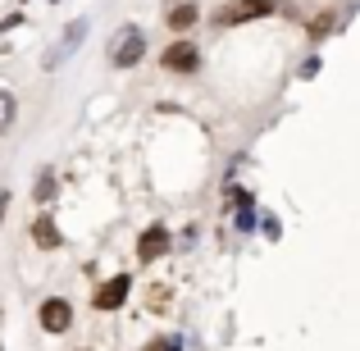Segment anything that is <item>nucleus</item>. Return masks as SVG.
Masks as SVG:
<instances>
[{
    "label": "nucleus",
    "instance_id": "nucleus-1",
    "mask_svg": "<svg viewBox=\"0 0 360 351\" xmlns=\"http://www.w3.org/2000/svg\"><path fill=\"white\" fill-rule=\"evenodd\" d=\"M141 55H146V32L141 27H119V37L110 42V60H115V69H137Z\"/></svg>",
    "mask_w": 360,
    "mask_h": 351
},
{
    "label": "nucleus",
    "instance_id": "nucleus-2",
    "mask_svg": "<svg viewBox=\"0 0 360 351\" xmlns=\"http://www.w3.org/2000/svg\"><path fill=\"white\" fill-rule=\"evenodd\" d=\"M274 14V0H229V5L214 9V27H238V23H251V18H264Z\"/></svg>",
    "mask_w": 360,
    "mask_h": 351
},
{
    "label": "nucleus",
    "instance_id": "nucleus-3",
    "mask_svg": "<svg viewBox=\"0 0 360 351\" xmlns=\"http://www.w3.org/2000/svg\"><path fill=\"white\" fill-rule=\"evenodd\" d=\"M82 42H87V18H73V23L64 27V37H60V42L51 46V51H46V69H60V64L69 60V55L78 51Z\"/></svg>",
    "mask_w": 360,
    "mask_h": 351
},
{
    "label": "nucleus",
    "instance_id": "nucleus-4",
    "mask_svg": "<svg viewBox=\"0 0 360 351\" xmlns=\"http://www.w3.org/2000/svg\"><path fill=\"white\" fill-rule=\"evenodd\" d=\"M128 288H132V279H128V274H115V279H105V283L96 288L91 306H96V310H119L123 301H128Z\"/></svg>",
    "mask_w": 360,
    "mask_h": 351
},
{
    "label": "nucleus",
    "instance_id": "nucleus-5",
    "mask_svg": "<svg viewBox=\"0 0 360 351\" xmlns=\"http://www.w3.org/2000/svg\"><path fill=\"white\" fill-rule=\"evenodd\" d=\"M196 64H201V55H196L192 42H174V46H165V55H160V69H169V73H192Z\"/></svg>",
    "mask_w": 360,
    "mask_h": 351
},
{
    "label": "nucleus",
    "instance_id": "nucleus-6",
    "mask_svg": "<svg viewBox=\"0 0 360 351\" xmlns=\"http://www.w3.org/2000/svg\"><path fill=\"white\" fill-rule=\"evenodd\" d=\"M160 255H169V229L165 224H150V229L137 237V260L150 264V260H160Z\"/></svg>",
    "mask_w": 360,
    "mask_h": 351
},
{
    "label": "nucleus",
    "instance_id": "nucleus-7",
    "mask_svg": "<svg viewBox=\"0 0 360 351\" xmlns=\"http://www.w3.org/2000/svg\"><path fill=\"white\" fill-rule=\"evenodd\" d=\"M69 324H73V306L64 297L41 301V328H46V333H64Z\"/></svg>",
    "mask_w": 360,
    "mask_h": 351
},
{
    "label": "nucleus",
    "instance_id": "nucleus-8",
    "mask_svg": "<svg viewBox=\"0 0 360 351\" xmlns=\"http://www.w3.org/2000/svg\"><path fill=\"white\" fill-rule=\"evenodd\" d=\"M32 242L41 246V251H55V246L64 242V237H60V229H55V219H51V215H37V219H32Z\"/></svg>",
    "mask_w": 360,
    "mask_h": 351
},
{
    "label": "nucleus",
    "instance_id": "nucleus-9",
    "mask_svg": "<svg viewBox=\"0 0 360 351\" xmlns=\"http://www.w3.org/2000/svg\"><path fill=\"white\" fill-rule=\"evenodd\" d=\"M196 18H201V9H196L192 0H183V5L169 9V27H174V32H187V27H192Z\"/></svg>",
    "mask_w": 360,
    "mask_h": 351
},
{
    "label": "nucleus",
    "instance_id": "nucleus-10",
    "mask_svg": "<svg viewBox=\"0 0 360 351\" xmlns=\"http://www.w3.org/2000/svg\"><path fill=\"white\" fill-rule=\"evenodd\" d=\"M55 196V174H37V183H32V201L37 205H46Z\"/></svg>",
    "mask_w": 360,
    "mask_h": 351
},
{
    "label": "nucleus",
    "instance_id": "nucleus-11",
    "mask_svg": "<svg viewBox=\"0 0 360 351\" xmlns=\"http://www.w3.org/2000/svg\"><path fill=\"white\" fill-rule=\"evenodd\" d=\"M333 23H338V14H333V9L315 14V18H310V37H315V42H319V37H328V27H333Z\"/></svg>",
    "mask_w": 360,
    "mask_h": 351
},
{
    "label": "nucleus",
    "instance_id": "nucleus-12",
    "mask_svg": "<svg viewBox=\"0 0 360 351\" xmlns=\"http://www.w3.org/2000/svg\"><path fill=\"white\" fill-rule=\"evenodd\" d=\"M141 351H183V338H178V333H169V338H155V343H146Z\"/></svg>",
    "mask_w": 360,
    "mask_h": 351
},
{
    "label": "nucleus",
    "instance_id": "nucleus-13",
    "mask_svg": "<svg viewBox=\"0 0 360 351\" xmlns=\"http://www.w3.org/2000/svg\"><path fill=\"white\" fill-rule=\"evenodd\" d=\"M5 210H9V192H0V219H5Z\"/></svg>",
    "mask_w": 360,
    "mask_h": 351
}]
</instances>
